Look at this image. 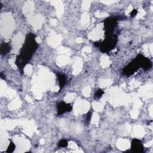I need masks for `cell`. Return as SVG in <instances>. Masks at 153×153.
<instances>
[{"instance_id": "1", "label": "cell", "mask_w": 153, "mask_h": 153, "mask_svg": "<svg viewBox=\"0 0 153 153\" xmlns=\"http://www.w3.org/2000/svg\"><path fill=\"white\" fill-rule=\"evenodd\" d=\"M38 44L36 41V36L33 33L27 34L24 44L20 49L19 54L17 56L15 63L22 74L26 64L31 59L32 55L38 48Z\"/></svg>"}, {"instance_id": "2", "label": "cell", "mask_w": 153, "mask_h": 153, "mask_svg": "<svg viewBox=\"0 0 153 153\" xmlns=\"http://www.w3.org/2000/svg\"><path fill=\"white\" fill-rule=\"evenodd\" d=\"M118 36L113 34L111 36H106V38L100 42L99 48L102 53H108L115 48L117 44Z\"/></svg>"}, {"instance_id": "3", "label": "cell", "mask_w": 153, "mask_h": 153, "mask_svg": "<svg viewBox=\"0 0 153 153\" xmlns=\"http://www.w3.org/2000/svg\"><path fill=\"white\" fill-rule=\"evenodd\" d=\"M117 17H109L104 20L105 35L106 36L113 35L114 29L117 25Z\"/></svg>"}, {"instance_id": "4", "label": "cell", "mask_w": 153, "mask_h": 153, "mask_svg": "<svg viewBox=\"0 0 153 153\" xmlns=\"http://www.w3.org/2000/svg\"><path fill=\"white\" fill-rule=\"evenodd\" d=\"M139 68H140V66L137 61V60L135 58L132 62L126 65L123 69V74L126 76H130L135 73Z\"/></svg>"}, {"instance_id": "5", "label": "cell", "mask_w": 153, "mask_h": 153, "mask_svg": "<svg viewBox=\"0 0 153 153\" xmlns=\"http://www.w3.org/2000/svg\"><path fill=\"white\" fill-rule=\"evenodd\" d=\"M130 152L134 153H143L145 152V148L140 140L138 139H133L132 140Z\"/></svg>"}, {"instance_id": "6", "label": "cell", "mask_w": 153, "mask_h": 153, "mask_svg": "<svg viewBox=\"0 0 153 153\" xmlns=\"http://www.w3.org/2000/svg\"><path fill=\"white\" fill-rule=\"evenodd\" d=\"M57 115L59 116L65 113L71 112L72 109V106L70 103H66L64 101H61L57 104Z\"/></svg>"}, {"instance_id": "7", "label": "cell", "mask_w": 153, "mask_h": 153, "mask_svg": "<svg viewBox=\"0 0 153 153\" xmlns=\"http://www.w3.org/2000/svg\"><path fill=\"white\" fill-rule=\"evenodd\" d=\"M136 59L139 62L140 68H142L145 71L149 70L151 68L152 63H151V60L148 58L145 57L143 55L138 54L136 57Z\"/></svg>"}, {"instance_id": "8", "label": "cell", "mask_w": 153, "mask_h": 153, "mask_svg": "<svg viewBox=\"0 0 153 153\" xmlns=\"http://www.w3.org/2000/svg\"><path fill=\"white\" fill-rule=\"evenodd\" d=\"M57 78L59 82L60 90H61L65 87L66 83V76L63 74L58 73L57 74Z\"/></svg>"}, {"instance_id": "9", "label": "cell", "mask_w": 153, "mask_h": 153, "mask_svg": "<svg viewBox=\"0 0 153 153\" xmlns=\"http://www.w3.org/2000/svg\"><path fill=\"white\" fill-rule=\"evenodd\" d=\"M11 50V47L8 43L3 42L1 45L0 48V53L2 55H5L7 54Z\"/></svg>"}, {"instance_id": "10", "label": "cell", "mask_w": 153, "mask_h": 153, "mask_svg": "<svg viewBox=\"0 0 153 153\" xmlns=\"http://www.w3.org/2000/svg\"><path fill=\"white\" fill-rule=\"evenodd\" d=\"M105 92L102 89H98L97 90H96V91L94 93V99H100L102 96L104 94Z\"/></svg>"}, {"instance_id": "11", "label": "cell", "mask_w": 153, "mask_h": 153, "mask_svg": "<svg viewBox=\"0 0 153 153\" xmlns=\"http://www.w3.org/2000/svg\"><path fill=\"white\" fill-rule=\"evenodd\" d=\"M92 115H93V112L92 111H89L86 114H85V123L86 125H89L90 121H91V119L92 118Z\"/></svg>"}, {"instance_id": "12", "label": "cell", "mask_w": 153, "mask_h": 153, "mask_svg": "<svg viewBox=\"0 0 153 153\" xmlns=\"http://www.w3.org/2000/svg\"><path fill=\"white\" fill-rule=\"evenodd\" d=\"M15 148H16L15 144L13 142L10 141V144H9L8 148H7V149L6 152H8V153H11L15 150Z\"/></svg>"}, {"instance_id": "13", "label": "cell", "mask_w": 153, "mask_h": 153, "mask_svg": "<svg viewBox=\"0 0 153 153\" xmlns=\"http://www.w3.org/2000/svg\"><path fill=\"white\" fill-rule=\"evenodd\" d=\"M68 142L66 139H61L57 143V146L60 148H65L68 146Z\"/></svg>"}, {"instance_id": "14", "label": "cell", "mask_w": 153, "mask_h": 153, "mask_svg": "<svg viewBox=\"0 0 153 153\" xmlns=\"http://www.w3.org/2000/svg\"><path fill=\"white\" fill-rule=\"evenodd\" d=\"M137 14V11L136 9H133L132 11L130 12V16L131 17H135Z\"/></svg>"}, {"instance_id": "15", "label": "cell", "mask_w": 153, "mask_h": 153, "mask_svg": "<svg viewBox=\"0 0 153 153\" xmlns=\"http://www.w3.org/2000/svg\"><path fill=\"white\" fill-rule=\"evenodd\" d=\"M0 76H1V78H2V79H5V75H3V73H2V72H1V73L0 74Z\"/></svg>"}]
</instances>
